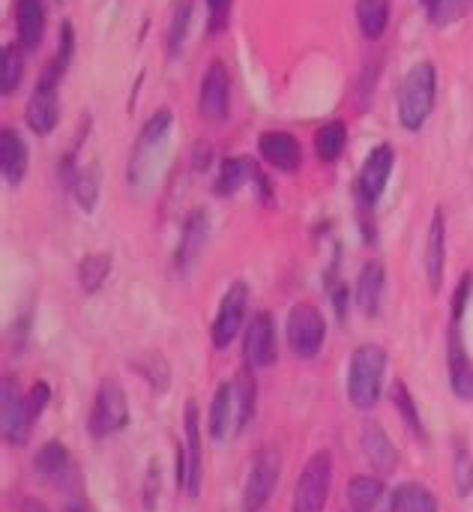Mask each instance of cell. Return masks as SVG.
Listing matches in <instances>:
<instances>
[{"label": "cell", "mask_w": 473, "mask_h": 512, "mask_svg": "<svg viewBox=\"0 0 473 512\" xmlns=\"http://www.w3.org/2000/svg\"><path fill=\"white\" fill-rule=\"evenodd\" d=\"M384 375H387V351L372 342L360 345L348 363V381H345L348 402L357 411H372L381 402Z\"/></svg>", "instance_id": "6da1fadb"}, {"label": "cell", "mask_w": 473, "mask_h": 512, "mask_svg": "<svg viewBox=\"0 0 473 512\" xmlns=\"http://www.w3.org/2000/svg\"><path fill=\"white\" fill-rule=\"evenodd\" d=\"M435 96H438V72L432 60H417L399 87V123L408 132H420L426 126V120L432 117L435 108Z\"/></svg>", "instance_id": "7a4b0ae2"}, {"label": "cell", "mask_w": 473, "mask_h": 512, "mask_svg": "<svg viewBox=\"0 0 473 512\" xmlns=\"http://www.w3.org/2000/svg\"><path fill=\"white\" fill-rule=\"evenodd\" d=\"M330 489H333V456L330 450H318L309 456V462L297 477L291 512H324Z\"/></svg>", "instance_id": "3957f363"}, {"label": "cell", "mask_w": 473, "mask_h": 512, "mask_svg": "<svg viewBox=\"0 0 473 512\" xmlns=\"http://www.w3.org/2000/svg\"><path fill=\"white\" fill-rule=\"evenodd\" d=\"M129 423V402H126V390L120 387V381L105 378L96 390L90 417H87V429L96 441H105L117 432H123Z\"/></svg>", "instance_id": "277c9868"}, {"label": "cell", "mask_w": 473, "mask_h": 512, "mask_svg": "<svg viewBox=\"0 0 473 512\" xmlns=\"http://www.w3.org/2000/svg\"><path fill=\"white\" fill-rule=\"evenodd\" d=\"M285 336L300 360H315L327 339V321L312 303H294L285 321Z\"/></svg>", "instance_id": "5b68a950"}, {"label": "cell", "mask_w": 473, "mask_h": 512, "mask_svg": "<svg viewBox=\"0 0 473 512\" xmlns=\"http://www.w3.org/2000/svg\"><path fill=\"white\" fill-rule=\"evenodd\" d=\"M0 429L3 441L9 447H24L33 429V414L27 396L18 390V381L12 375H3L0 381Z\"/></svg>", "instance_id": "8992f818"}, {"label": "cell", "mask_w": 473, "mask_h": 512, "mask_svg": "<svg viewBox=\"0 0 473 512\" xmlns=\"http://www.w3.org/2000/svg\"><path fill=\"white\" fill-rule=\"evenodd\" d=\"M279 477H282V456H279V450L264 447L255 456L252 468H249V477H246V486H243V510H264L270 504L276 486H279Z\"/></svg>", "instance_id": "52a82bcc"}, {"label": "cell", "mask_w": 473, "mask_h": 512, "mask_svg": "<svg viewBox=\"0 0 473 512\" xmlns=\"http://www.w3.org/2000/svg\"><path fill=\"white\" fill-rule=\"evenodd\" d=\"M246 309H249V285L246 282H234L225 291V297L219 303V312L213 318V327H210V339H213V345L219 351L231 348V342L246 327Z\"/></svg>", "instance_id": "ba28073f"}, {"label": "cell", "mask_w": 473, "mask_h": 512, "mask_svg": "<svg viewBox=\"0 0 473 512\" xmlns=\"http://www.w3.org/2000/svg\"><path fill=\"white\" fill-rule=\"evenodd\" d=\"M231 108V75L222 60H213L201 75L198 90V111L210 123H222Z\"/></svg>", "instance_id": "9c48e42d"}, {"label": "cell", "mask_w": 473, "mask_h": 512, "mask_svg": "<svg viewBox=\"0 0 473 512\" xmlns=\"http://www.w3.org/2000/svg\"><path fill=\"white\" fill-rule=\"evenodd\" d=\"M393 165H396V150L390 144H378L366 156V162L360 168V177H357V198H360V204L366 210L381 201V195H384V189L390 183Z\"/></svg>", "instance_id": "30bf717a"}, {"label": "cell", "mask_w": 473, "mask_h": 512, "mask_svg": "<svg viewBox=\"0 0 473 512\" xmlns=\"http://www.w3.org/2000/svg\"><path fill=\"white\" fill-rule=\"evenodd\" d=\"M243 354L249 369H270L276 363L279 348H276V324L270 312H255V318L246 324Z\"/></svg>", "instance_id": "8fae6325"}, {"label": "cell", "mask_w": 473, "mask_h": 512, "mask_svg": "<svg viewBox=\"0 0 473 512\" xmlns=\"http://www.w3.org/2000/svg\"><path fill=\"white\" fill-rule=\"evenodd\" d=\"M183 432H186V441L180 444V450L186 456V489H183V495L189 501H195L201 495V480H204V462H201V414H198V402L195 399L186 402Z\"/></svg>", "instance_id": "7c38bea8"}, {"label": "cell", "mask_w": 473, "mask_h": 512, "mask_svg": "<svg viewBox=\"0 0 473 512\" xmlns=\"http://www.w3.org/2000/svg\"><path fill=\"white\" fill-rule=\"evenodd\" d=\"M258 150H261V159L270 168L282 171V174H294L300 168V162H303L300 141L291 132H285V129H267V132H261Z\"/></svg>", "instance_id": "4fadbf2b"}, {"label": "cell", "mask_w": 473, "mask_h": 512, "mask_svg": "<svg viewBox=\"0 0 473 512\" xmlns=\"http://www.w3.org/2000/svg\"><path fill=\"white\" fill-rule=\"evenodd\" d=\"M24 117H27V126L36 135H48L57 126V120H60V99H57V84L54 81L39 78L36 90L30 93V99L24 105Z\"/></svg>", "instance_id": "5bb4252c"}, {"label": "cell", "mask_w": 473, "mask_h": 512, "mask_svg": "<svg viewBox=\"0 0 473 512\" xmlns=\"http://www.w3.org/2000/svg\"><path fill=\"white\" fill-rule=\"evenodd\" d=\"M360 450L369 462V468L378 477H390L399 468V450L393 447L390 435L378 426V423H366L363 435H360Z\"/></svg>", "instance_id": "9a60e30c"}, {"label": "cell", "mask_w": 473, "mask_h": 512, "mask_svg": "<svg viewBox=\"0 0 473 512\" xmlns=\"http://www.w3.org/2000/svg\"><path fill=\"white\" fill-rule=\"evenodd\" d=\"M210 435L216 441H225L228 435H240V399H237V384L225 381L219 384L213 405H210Z\"/></svg>", "instance_id": "2e32d148"}, {"label": "cell", "mask_w": 473, "mask_h": 512, "mask_svg": "<svg viewBox=\"0 0 473 512\" xmlns=\"http://www.w3.org/2000/svg\"><path fill=\"white\" fill-rule=\"evenodd\" d=\"M348 507L351 512H393V492L384 477H354L348 483Z\"/></svg>", "instance_id": "e0dca14e"}, {"label": "cell", "mask_w": 473, "mask_h": 512, "mask_svg": "<svg viewBox=\"0 0 473 512\" xmlns=\"http://www.w3.org/2000/svg\"><path fill=\"white\" fill-rule=\"evenodd\" d=\"M447 366H450V387L459 399L473 402V363L462 342L459 324H450V339H447Z\"/></svg>", "instance_id": "ac0fdd59"}, {"label": "cell", "mask_w": 473, "mask_h": 512, "mask_svg": "<svg viewBox=\"0 0 473 512\" xmlns=\"http://www.w3.org/2000/svg\"><path fill=\"white\" fill-rule=\"evenodd\" d=\"M207 237H210V216H207L204 207H195V210L189 213V219H186V225H183V234H180V243H177V255H174L177 270L186 273V270L198 261V255H201Z\"/></svg>", "instance_id": "d6986e66"}, {"label": "cell", "mask_w": 473, "mask_h": 512, "mask_svg": "<svg viewBox=\"0 0 473 512\" xmlns=\"http://www.w3.org/2000/svg\"><path fill=\"white\" fill-rule=\"evenodd\" d=\"M426 273L432 282V291H441L444 285V270H447V219L444 210L438 207L429 225V237H426Z\"/></svg>", "instance_id": "ffe728a7"}, {"label": "cell", "mask_w": 473, "mask_h": 512, "mask_svg": "<svg viewBox=\"0 0 473 512\" xmlns=\"http://www.w3.org/2000/svg\"><path fill=\"white\" fill-rule=\"evenodd\" d=\"M33 471L39 480L51 483V486H60L66 489V480L72 474V459H69V450L60 444V441H48L36 450L33 456Z\"/></svg>", "instance_id": "44dd1931"}, {"label": "cell", "mask_w": 473, "mask_h": 512, "mask_svg": "<svg viewBox=\"0 0 473 512\" xmlns=\"http://www.w3.org/2000/svg\"><path fill=\"white\" fill-rule=\"evenodd\" d=\"M384 291H387V270L381 261H369L357 276V306L366 318H375L381 312Z\"/></svg>", "instance_id": "7402d4cb"}, {"label": "cell", "mask_w": 473, "mask_h": 512, "mask_svg": "<svg viewBox=\"0 0 473 512\" xmlns=\"http://www.w3.org/2000/svg\"><path fill=\"white\" fill-rule=\"evenodd\" d=\"M171 120H174V114H171V108H159V111H153L150 114V120L141 126V135H138V144H135V150H132V183L138 180V174H141V168H144V159L150 156V150L168 135V129H171Z\"/></svg>", "instance_id": "603a6c76"}, {"label": "cell", "mask_w": 473, "mask_h": 512, "mask_svg": "<svg viewBox=\"0 0 473 512\" xmlns=\"http://www.w3.org/2000/svg\"><path fill=\"white\" fill-rule=\"evenodd\" d=\"M27 162H30V153H27V144L21 138V132L15 129H3L0 132V171H3V180L9 186H18L27 174Z\"/></svg>", "instance_id": "cb8c5ba5"}, {"label": "cell", "mask_w": 473, "mask_h": 512, "mask_svg": "<svg viewBox=\"0 0 473 512\" xmlns=\"http://www.w3.org/2000/svg\"><path fill=\"white\" fill-rule=\"evenodd\" d=\"M15 30H18V45L24 51H36L42 42V33H45V3L42 0H18Z\"/></svg>", "instance_id": "d4e9b609"}, {"label": "cell", "mask_w": 473, "mask_h": 512, "mask_svg": "<svg viewBox=\"0 0 473 512\" xmlns=\"http://www.w3.org/2000/svg\"><path fill=\"white\" fill-rule=\"evenodd\" d=\"M258 165L255 159L249 156H228L222 159L219 165V177H216V195L228 198V195H237L243 189L246 180H258Z\"/></svg>", "instance_id": "484cf974"}, {"label": "cell", "mask_w": 473, "mask_h": 512, "mask_svg": "<svg viewBox=\"0 0 473 512\" xmlns=\"http://www.w3.org/2000/svg\"><path fill=\"white\" fill-rule=\"evenodd\" d=\"M357 24L366 39H381L390 24V0H357Z\"/></svg>", "instance_id": "4316f807"}, {"label": "cell", "mask_w": 473, "mask_h": 512, "mask_svg": "<svg viewBox=\"0 0 473 512\" xmlns=\"http://www.w3.org/2000/svg\"><path fill=\"white\" fill-rule=\"evenodd\" d=\"M393 512H441L438 498L423 483H402L393 492Z\"/></svg>", "instance_id": "83f0119b"}, {"label": "cell", "mask_w": 473, "mask_h": 512, "mask_svg": "<svg viewBox=\"0 0 473 512\" xmlns=\"http://www.w3.org/2000/svg\"><path fill=\"white\" fill-rule=\"evenodd\" d=\"M348 147V126L342 120H330L315 132V153L321 162H336Z\"/></svg>", "instance_id": "f1b7e54d"}, {"label": "cell", "mask_w": 473, "mask_h": 512, "mask_svg": "<svg viewBox=\"0 0 473 512\" xmlns=\"http://www.w3.org/2000/svg\"><path fill=\"white\" fill-rule=\"evenodd\" d=\"M111 255L108 252H90V255H84L81 258V264H78V282H81V291L84 294H96L102 285H105V279H108V273H111Z\"/></svg>", "instance_id": "f546056e"}, {"label": "cell", "mask_w": 473, "mask_h": 512, "mask_svg": "<svg viewBox=\"0 0 473 512\" xmlns=\"http://www.w3.org/2000/svg\"><path fill=\"white\" fill-rule=\"evenodd\" d=\"M390 399H393L396 414H399L402 423L408 426V432H411L414 438H426V429H423V420H420V411H417V402H414L408 384L396 381V384L390 387Z\"/></svg>", "instance_id": "4dcf8cb0"}, {"label": "cell", "mask_w": 473, "mask_h": 512, "mask_svg": "<svg viewBox=\"0 0 473 512\" xmlns=\"http://www.w3.org/2000/svg\"><path fill=\"white\" fill-rule=\"evenodd\" d=\"M234 384H237V399H240V432L252 423V417H255V405H258V384H255V375H252V369H243L237 378H234Z\"/></svg>", "instance_id": "1f68e13d"}, {"label": "cell", "mask_w": 473, "mask_h": 512, "mask_svg": "<svg viewBox=\"0 0 473 512\" xmlns=\"http://www.w3.org/2000/svg\"><path fill=\"white\" fill-rule=\"evenodd\" d=\"M192 3L195 0H177L174 15H171V27H168V54L177 57L183 51L186 33H189V21H192Z\"/></svg>", "instance_id": "d6a6232c"}, {"label": "cell", "mask_w": 473, "mask_h": 512, "mask_svg": "<svg viewBox=\"0 0 473 512\" xmlns=\"http://www.w3.org/2000/svg\"><path fill=\"white\" fill-rule=\"evenodd\" d=\"M141 375H144V381L156 390V393H165L168 387H171V369H168V360L162 357V354H147L144 360H138V363H132Z\"/></svg>", "instance_id": "836d02e7"}, {"label": "cell", "mask_w": 473, "mask_h": 512, "mask_svg": "<svg viewBox=\"0 0 473 512\" xmlns=\"http://www.w3.org/2000/svg\"><path fill=\"white\" fill-rule=\"evenodd\" d=\"M69 189H72V195H75V201L81 204L84 213L96 210V201H99V174H96V168H87V171L81 168Z\"/></svg>", "instance_id": "e575fe53"}, {"label": "cell", "mask_w": 473, "mask_h": 512, "mask_svg": "<svg viewBox=\"0 0 473 512\" xmlns=\"http://www.w3.org/2000/svg\"><path fill=\"white\" fill-rule=\"evenodd\" d=\"M453 480L459 498H468L473 492V456L462 438L456 441V453H453Z\"/></svg>", "instance_id": "d590c367"}, {"label": "cell", "mask_w": 473, "mask_h": 512, "mask_svg": "<svg viewBox=\"0 0 473 512\" xmlns=\"http://www.w3.org/2000/svg\"><path fill=\"white\" fill-rule=\"evenodd\" d=\"M21 75H24L21 51L15 48V42H6V45H3V78H0V93H3V96H12L15 87L21 84Z\"/></svg>", "instance_id": "8d00e7d4"}, {"label": "cell", "mask_w": 473, "mask_h": 512, "mask_svg": "<svg viewBox=\"0 0 473 512\" xmlns=\"http://www.w3.org/2000/svg\"><path fill=\"white\" fill-rule=\"evenodd\" d=\"M473 0H432L426 9H429V21L435 27H447V24H456L459 18H465V12L471 9Z\"/></svg>", "instance_id": "74e56055"}, {"label": "cell", "mask_w": 473, "mask_h": 512, "mask_svg": "<svg viewBox=\"0 0 473 512\" xmlns=\"http://www.w3.org/2000/svg\"><path fill=\"white\" fill-rule=\"evenodd\" d=\"M471 294H473V273H465V276H462V282H459V288H456V294H453V324H462V315H465V309H468Z\"/></svg>", "instance_id": "f35d334b"}, {"label": "cell", "mask_w": 473, "mask_h": 512, "mask_svg": "<svg viewBox=\"0 0 473 512\" xmlns=\"http://www.w3.org/2000/svg\"><path fill=\"white\" fill-rule=\"evenodd\" d=\"M27 402H30V414H33V420H39V417L45 414L48 402H51V387H48L45 381H36V384L30 387V393H27Z\"/></svg>", "instance_id": "ab89813d"}, {"label": "cell", "mask_w": 473, "mask_h": 512, "mask_svg": "<svg viewBox=\"0 0 473 512\" xmlns=\"http://www.w3.org/2000/svg\"><path fill=\"white\" fill-rule=\"evenodd\" d=\"M228 6H231V0H207L210 18H213V30H219V27H222V21H225V12H228Z\"/></svg>", "instance_id": "60d3db41"}, {"label": "cell", "mask_w": 473, "mask_h": 512, "mask_svg": "<svg viewBox=\"0 0 473 512\" xmlns=\"http://www.w3.org/2000/svg\"><path fill=\"white\" fill-rule=\"evenodd\" d=\"M156 477H159V465H156V462H150V474H147V489H144V498H147V510H153V501H156V489H159Z\"/></svg>", "instance_id": "b9f144b4"}, {"label": "cell", "mask_w": 473, "mask_h": 512, "mask_svg": "<svg viewBox=\"0 0 473 512\" xmlns=\"http://www.w3.org/2000/svg\"><path fill=\"white\" fill-rule=\"evenodd\" d=\"M333 306H336V315L345 321V315H348V288L345 285L333 288Z\"/></svg>", "instance_id": "7bdbcfd3"}, {"label": "cell", "mask_w": 473, "mask_h": 512, "mask_svg": "<svg viewBox=\"0 0 473 512\" xmlns=\"http://www.w3.org/2000/svg\"><path fill=\"white\" fill-rule=\"evenodd\" d=\"M21 512H51L42 501H24V507H21Z\"/></svg>", "instance_id": "ee69618b"}, {"label": "cell", "mask_w": 473, "mask_h": 512, "mask_svg": "<svg viewBox=\"0 0 473 512\" xmlns=\"http://www.w3.org/2000/svg\"><path fill=\"white\" fill-rule=\"evenodd\" d=\"M420 3H423V6H429V3H432V0H420Z\"/></svg>", "instance_id": "f6af8a7d"}]
</instances>
